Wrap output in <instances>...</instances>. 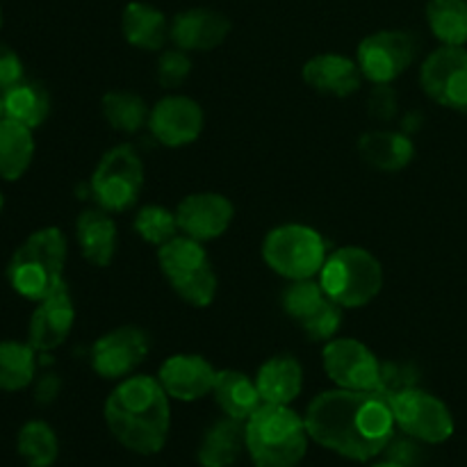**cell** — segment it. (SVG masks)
Segmentation results:
<instances>
[{
	"instance_id": "obj_43",
	"label": "cell",
	"mask_w": 467,
	"mask_h": 467,
	"mask_svg": "<svg viewBox=\"0 0 467 467\" xmlns=\"http://www.w3.org/2000/svg\"><path fill=\"white\" fill-rule=\"evenodd\" d=\"M3 208H5V199H3V192H0V213H3Z\"/></svg>"
},
{
	"instance_id": "obj_10",
	"label": "cell",
	"mask_w": 467,
	"mask_h": 467,
	"mask_svg": "<svg viewBox=\"0 0 467 467\" xmlns=\"http://www.w3.org/2000/svg\"><path fill=\"white\" fill-rule=\"evenodd\" d=\"M418 44L404 30H381L365 36L356 53L363 78L374 85H390L413 64Z\"/></svg>"
},
{
	"instance_id": "obj_5",
	"label": "cell",
	"mask_w": 467,
	"mask_h": 467,
	"mask_svg": "<svg viewBox=\"0 0 467 467\" xmlns=\"http://www.w3.org/2000/svg\"><path fill=\"white\" fill-rule=\"evenodd\" d=\"M319 283L328 299L342 308H360L381 292L383 267L369 251L345 246L328 255L319 272Z\"/></svg>"
},
{
	"instance_id": "obj_34",
	"label": "cell",
	"mask_w": 467,
	"mask_h": 467,
	"mask_svg": "<svg viewBox=\"0 0 467 467\" xmlns=\"http://www.w3.org/2000/svg\"><path fill=\"white\" fill-rule=\"evenodd\" d=\"M420 383V372L413 363H400V360H386L381 363L377 390L383 400H395L401 392L413 390Z\"/></svg>"
},
{
	"instance_id": "obj_11",
	"label": "cell",
	"mask_w": 467,
	"mask_h": 467,
	"mask_svg": "<svg viewBox=\"0 0 467 467\" xmlns=\"http://www.w3.org/2000/svg\"><path fill=\"white\" fill-rule=\"evenodd\" d=\"M422 89L442 108L463 114L467 109V50L465 46H441L420 71Z\"/></svg>"
},
{
	"instance_id": "obj_29",
	"label": "cell",
	"mask_w": 467,
	"mask_h": 467,
	"mask_svg": "<svg viewBox=\"0 0 467 467\" xmlns=\"http://www.w3.org/2000/svg\"><path fill=\"white\" fill-rule=\"evenodd\" d=\"M427 23L442 46H465L467 0H429Z\"/></svg>"
},
{
	"instance_id": "obj_25",
	"label": "cell",
	"mask_w": 467,
	"mask_h": 467,
	"mask_svg": "<svg viewBox=\"0 0 467 467\" xmlns=\"http://www.w3.org/2000/svg\"><path fill=\"white\" fill-rule=\"evenodd\" d=\"M121 30L128 44L141 50H160L169 36L164 14L153 5L140 3V0H132V3L126 5Z\"/></svg>"
},
{
	"instance_id": "obj_33",
	"label": "cell",
	"mask_w": 467,
	"mask_h": 467,
	"mask_svg": "<svg viewBox=\"0 0 467 467\" xmlns=\"http://www.w3.org/2000/svg\"><path fill=\"white\" fill-rule=\"evenodd\" d=\"M327 299L328 296L324 292L322 283H315L313 278H304V281H295L283 290L281 306L290 317H295L296 322H304Z\"/></svg>"
},
{
	"instance_id": "obj_20",
	"label": "cell",
	"mask_w": 467,
	"mask_h": 467,
	"mask_svg": "<svg viewBox=\"0 0 467 467\" xmlns=\"http://www.w3.org/2000/svg\"><path fill=\"white\" fill-rule=\"evenodd\" d=\"M255 386L263 397V404L290 406L301 395L304 369L292 356H274L258 369Z\"/></svg>"
},
{
	"instance_id": "obj_31",
	"label": "cell",
	"mask_w": 467,
	"mask_h": 467,
	"mask_svg": "<svg viewBox=\"0 0 467 467\" xmlns=\"http://www.w3.org/2000/svg\"><path fill=\"white\" fill-rule=\"evenodd\" d=\"M103 117L119 132H137L149 121V109L141 96L132 91H109L100 100Z\"/></svg>"
},
{
	"instance_id": "obj_45",
	"label": "cell",
	"mask_w": 467,
	"mask_h": 467,
	"mask_svg": "<svg viewBox=\"0 0 467 467\" xmlns=\"http://www.w3.org/2000/svg\"><path fill=\"white\" fill-rule=\"evenodd\" d=\"M463 114H465V117H467V109H465V112H463Z\"/></svg>"
},
{
	"instance_id": "obj_18",
	"label": "cell",
	"mask_w": 467,
	"mask_h": 467,
	"mask_svg": "<svg viewBox=\"0 0 467 467\" xmlns=\"http://www.w3.org/2000/svg\"><path fill=\"white\" fill-rule=\"evenodd\" d=\"M231 32V21L222 12L205 7L176 14L169 26V36L181 50H213L223 44Z\"/></svg>"
},
{
	"instance_id": "obj_41",
	"label": "cell",
	"mask_w": 467,
	"mask_h": 467,
	"mask_svg": "<svg viewBox=\"0 0 467 467\" xmlns=\"http://www.w3.org/2000/svg\"><path fill=\"white\" fill-rule=\"evenodd\" d=\"M368 467H404V465H400V463H395V461L386 459V461H377V463H369Z\"/></svg>"
},
{
	"instance_id": "obj_28",
	"label": "cell",
	"mask_w": 467,
	"mask_h": 467,
	"mask_svg": "<svg viewBox=\"0 0 467 467\" xmlns=\"http://www.w3.org/2000/svg\"><path fill=\"white\" fill-rule=\"evenodd\" d=\"M16 451L27 467H53L59 456L57 433L44 420H30L18 431Z\"/></svg>"
},
{
	"instance_id": "obj_23",
	"label": "cell",
	"mask_w": 467,
	"mask_h": 467,
	"mask_svg": "<svg viewBox=\"0 0 467 467\" xmlns=\"http://www.w3.org/2000/svg\"><path fill=\"white\" fill-rule=\"evenodd\" d=\"M213 397L226 418L240 420V422H246L263 406V397H260L255 381L235 369L217 372Z\"/></svg>"
},
{
	"instance_id": "obj_1",
	"label": "cell",
	"mask_w": 467,
	"mask_h": 467,
	"mask_svg": "<svg viewBox=\"0 0 467 467\" xmlns=\"http://www.w3.org/2000/svg\"><path fill=\"white\" fill-rule=\"evenodd\" d=\"M304 420L310 441L354 463L381 456L397 431L390 401L379 392L345 388L315 397Z\"/></svg>"
},
{
	"instance_id": "obj_2",
	"label": "cell",
	"mask_w": 467,
	"mask_h": 467,
	"mask_svg": "<svg viewBox=\"0 0 467 467\" xmlns=\"http://www.w3.org/2000/svg\"><path fill=\"white\" fill-rule=\"evenodd\" d=\"M103 415L109 433L132 454L153 456L167 445L171 409L160 379L132 377L121 381L109 392Z\"/></svg>"
},
{
	"instance_id": "obj_21",
	"label": "cell",
	"mask_w": 467,
	"mask_h": 467,
	"mask_svg": "<svg viewBox=\"0 0 467 467\" xmlns=\"http://www.w3.org/2000/svg\"><path fill=\"white\" fill-rule=\"evenodd\" d=\"M76 237L82 255L96 267H108L117 254V226L108 210H85L76 222Z\"/></svg>"
},
{
	"instance_id": "obj_12",
	"label": "cell",
	"mask_w": 467,
	"mask_h": 467,
	"mask_svg": "<svg viewBox=\"0 0 467 467\" xmlns=\"http://www.w3.org/2000/svg\"><path fill=\"white\" fill-rule=\"evenodd\" d=\"M324 372L337 388L374 392L381 372V360L354 337L331 340L322 351Z\"/></svg>"
},
{
	"instance_id": "obj_4",
	"label": "cell",
	"mask_w": 467,
	"mask_h": 467,
	"mask_svg": "<svg viewBox=\"0 0 467 467\" xmlns=\"http://www.w3.org/2000/svg\"><path fill=\"white\" fill-rule=\"evenodd\" d=\"M67 237L59 228L48 226L32 233L7 265V281L14 292L39 304L64 283Z\"/></svg>"
},
{
	"instance_id": "obj_8",
	"label": "cell",
	"mask_w": 467,
	"mask_h": 467,
	"mask_svg": "<svg viewBox=\"0 0 467 467\" xmlns=\"http://www.w3.org/2000/svg\"><path fill=\"white\" fill-rule=\"evenodd\" d=\"M144 187V164L132 146H114L100 158L91 176V194L108 213H123L137 203Z\"/></svg>"
},
{
	"instance_id": "obj_38",
	"label": "cell",
	"mask_w": 467,
	"mask_h": 467,
	"mask_svg": "<svg viewBox=\"0 0 467 467\" xmlns=\"http://www.w3.org/2000/svg\"><path fill=\"white\" fill-rule=\"evenodd\" d=\"M369 114L379 121H390L397 114V94L390 85H377L368 100Z\"/></svg>"
},
{
	"instance_id": "obj_3",
	"label": "cell",
	"mask_w": 467,
	"mask_h": 467,
	"mask_svg": "<svg viewBox=\"0 0 467 467\" xmlns=\"http://www.w3.org/2000/svg\"><path fill=\"white\" fill-rule=\"evenodd\" d=\"M246 454L255 467H296L308 451L306 420L290 406L263 404L244 422Z\"/></svg>"
},
{
	"instance_id": "obj_27",
	"label": "cell",
	"mask_w": 467,
	"mask_h": 467,
	"mask_svg": "<svg viewBox=\"0 0 467 467\" xmlns=\"http://www.w3.org/2000/svg\"><path fill=\"white\" fill-rule=\"evenodd\" d=\"M5 119L21 123V126L39 128L50 114V96L39 82L21 80L3 94Z\"/></svg>"
},
{
	"instance_id": "obj_6",
	"label": "cell",
	"mask_w": 467,
	"mask_h": 467,
	"mask_svg": "<svg viewBox=\"0 0 467 467\" xmlns=\"http://www.w3.org/2000/svg\"><path fill=\"white\" fill-rule=\"evenodd\" d=\"M158 263L182 301L196 308L213 304L217 295V274L213 272V265L201 242L187 235H176L160 246Z\"/></svg>"
},
{
	"instance_id": "obj_9",
	"label": "cell",
	"mask_w": 467,
	"mask_h": 467,
	"mask_svg": "<svg viewBox=\"0 0 467 467\" xmlns=\"http://www.w3.org/2000/svg\"><path fill=\"white\" fill-rule=\"evenodd\" d=\"M390 409L395 415L397 429L418 442L442 445L454 436V418L445 401L422 390L420 386L390 400Z\"/></svg>"
},
{
	"instance_id": "obj_35",
	"label": "cell",
	"mask_w": 467,
	"mask_h": 467,
	"mask_svg": "<svg viewBox=\"0 0 467 467\" xmlns=\"http://www.w3.org/2000/svg\"><path fill=\"white\" fill-rule=\"evenodd\" d=\"M342 322V306L336 304V301L327 299L317 310H315L310 317H306L301 322V328H304L306 336L315 342H331V337L336 336L337 328H340Z\"/></svg>"
},
{
	"instance_id": "obj_7",
	"label": "cell",
	"mask_w": 467,
	"mask_h": 467,
	"mask_svg": "<svg viewBox=\"0 0 467 467\" xmlns=\"http://www.w3.org/2000/svg\"><path fill=\"white\" fill-rule=\"evenodd\" d=\"M263 258L269 269L290 281H304L322 272L327 263V242L315 228L304 223H285L267 233Z\"/></svg>"
},
{
	"instance_id": "obj_44",
	"label": "cell",
	"mask_w": 467,
	"mask_h": 467,
	"mask_svg": "<svg viewBox=\"0 0 467 467\" xmlns=\"http://www.w3.org/2000/svg\"><path fill=\"white\" fill-rule=\"evenodd\" d=\"M0 27H3V9H0Z\"/></svg>"
},
{
	"instance_id": "obj_36",
	"label": "cell",
	"mask_w": 467,
	"mask_h": 467,
	"mask_svg": "<svg viewBox=\"0 0 467 467\" xmlns=\"http://www.w3.org/2000/svg\"><path fill=\"white\" fill-rule=\"evenodd\" d=\"M192 71V62L187 57V50L173 48L164 50L158 59V68H155V78L164 89H176L187 80Z\"/></svg>"
},
{
	"instance_id": "obj_30",
	"label": "cell",
	"mask_w": 467,
	"mask_h": 467,
	"mask_svg": "<svg viewBox=\"0 0 467 467\" xmlns=\"http://www.w3.org/2000/svg\"><path fill=\"white\" fill-rule=\"evenodd\" d=\"M35 354L30 342H0V392H18L35 379Z\"/></svg>"
},
{
	"instance_id": "obj_26",
	"label": "cell",
	"mask_w": 467,
	"mask_h": 467,
	"mask_svg": "<svg viewBox=\"0 0 467 467\" xmlns=\"http://www.w3.org/2000/svg\"><path fill=\"white\" fill-rule=\"evenodd\" d=\"M35 158V140L30 128L0 119V178L3 181H18L30 169Z\"/></svg>"
},
{
	"instance_id": "obj_17",
	"label": "cell",
	"mask_w": 467,
	"mask_h": 467,
	"mask_svg": "<svg viewBox=\"0 0 467 467\" xmlns=\"http://www.w3.org/2000/svg\"><path fill=\"white\" fill-rule=\"evenodd\" d=\"M160 383L169 397L178 401H196L205 395H213L214 372L213 365L194 354H178L164 360L160 368Z\"/></svg>"
},
{
	"instance_id": "obj_37",
	"label": "cell",
	"mask_w": 467,
	"mask_h": 467,
	"mask_svg": "<svg viewBox=\"0 0 467 467\" xmlns=\"http://www.w3.org/2000/svg\"><path fill=\"white\" fill-rule=\"evenodd\" d=\"M21 80H26L21 57L16 55V50H12L7 44L0 41V94L12 89Z\"/></svg>"
},
{
	"instance_id": "obj_19",
	"label": "cell",
	"mask_w": 467,
	"mask_h": 467,
	"mask_svg": "<svg viewBox=\"0 0 467 467\" xmlns=\"http://www.w3.org/2000/svg\"><path fill=\"white\" fill-rule=\"evenodd\" d=\"M306 85L310 89L319 91V94L336 96V99H345L358 91L360 82H363V71H360L358 62L345 57V55L324 53L315 55L304 64Z\"/></svg>"
},
{
	"instance_id": "obj_15",
	"label": "cell",
	"mask_w": 467,
	"mask_h": 467,
	"mask_svg": "<svg viewBox=\"0 0 467 467\" xmlns=\"http://www.w3.org/2000/svg\"><path fill=\"white\" fill-rule=\"evenodd\" d=\"M235 217L231 201L214 192L190 194L176 210L178 228L196 242H210L222 237Z\"/></svg>"
},
{
	"instance_id": "obj_42",
	"label": "cell",
	"mask_w": 467,
	"mask_h": 467,
	"mask_svg": "<svg viewBox=\"0 0 467 467\" xmlns=\"http://www.w3.org/2000/svg\"><path fill=\"white\" fill-rule=\"evenodd\" d=\"M0 119H5V103H3V94H0Z\"/></svg>"
},
{
	"instance_id": "obj_22",
	"label": "cell",
	"mask_w": 467,
	"mask_h": 467,
	"mask_svg": "<svg viewBox=\"0 0 467 467\" xmlns=\"http://www.w3.org/2000/svg\"><path fill=\"white\" fill-rule=\"evenodd\" d=\"M358 153L369 167L392 173L409 167L415 155V146L404 132L372 130L358 140Z\"/></svg>"
},
{
	"instance_id": "obj_40",
	"label": "cell",
	"mask_w": 467,
	"mask_h": 467,
	"mask_svg": "<svg viewBox=\"0 0 467 467\" xmlns=\"http://www.w3.org/2000/svg\"><path fill=\"white\" fill-rule=\"evenodd\" d=\"M57 392H59L57 377H44L39 381V386H36V401H39V404H50V401L57 397Z\"/></svg>"
},
{
	"instance_id": "obj_32",
	"label": "cell",
	"mask_w": 467,
	"mask_h": 467,
	"mask_svg": "<svg viewBox=\"0 0 467 467\" xmlns=\"http://www.w3.org/2000/svg\"><path fill=\"white\" fill-rule=\"evenodd\" d=\"M135 231L149 244L162 246L173 240L181 228H178L176 213L162 208V205H144L135 217Z\"/></svg>"
},
{
	"instance_id": "obj_13",
	"label": "cell",
	"mask_w": 467,
	"mask_h": 467,
	"mask_svg": "<svg viewBox=\"0 0 467 467\" xmlns=\"http://www.w3.org/2000/svg\"><path fill=\"white\" fill-rule=\"evenodd\" d=\"M149 351L150 340L141 328L119 327L91 347V368L103 379H121L140 368Z\"/></svg>"
},
{
	"instance_id": "obj_14",
	"label": "cell",
	"mask_w": 467,
	"mask_h": 467,
	"mask_svg": "<svg viewBox=\"0 0 467 467\" xmlns=\"http://www.w3.org/2000/svg\"><path fill=\"white\" fill-rule=\"evenodd\" d=\"M149 128L160 144L181 149L199 140L203 130V109L187 96H167L149 114Z\"/></svg>"
},
{
	"instance_id": "obj_24",
	"label": "cell",
	"mask_w": 467,
	"mask_h": 467,
	"mask_svg": "<svg viewBox=\"0 0 467 467\" xmlns=\"http://www.w3.org/2000/svg\"><path fill=\"white\" fill-rule=\"evenodd\" d=\"M242 450H246L244 422L223 418L205 431L196 451V461L201 467H231L237 463Z\"/></svg>"
},
{
	"instance_id": "obj_39",
	"label": "cell",
	"mask_w": 467,
	"mask_h": 467,
	"mask_svg": "<svg viewBox=\"0 0 467 467\" xmlns=\"http://www.w3.org/2000/svg\"><path fill=\"white\" fill-rule=\"evenodd\" d=\"M415 438L406 436V438H392L390 445L386 447L388 459L395 461V463L404 465V467H415L420 461V450L415 445Z\"/></svg>"
},
{
	"instance_id": "obj_16",
	"label": "cell",
	"mask_w": 467,
	"mask_h": 467,
	"mask_svg": "<svg viewBox=\"0 0 467 467\" xmlns=\"http://www.w3.org/2000/svg\"><path fill=\"white\" fill-rule=\"evenodd\" d=\"M73 322H76V308H73L67 283H62L57 290L41 299L32 313L27 342L39 354L57 349L71 333Z\"/></svg>"
}]
</instances>
